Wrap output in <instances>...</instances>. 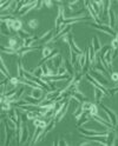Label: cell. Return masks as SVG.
<instances>
[{"label":"cell","instance_id":"1","mask_svg":"<svg viewBox=\"0 0 118 146\" xmlns=\"http://www.w3.org/2000/svg\"><path fill=\"white\" fill-rule=\"evenodd\" d=\"M30 139V130H29V126L21 124L19 126V139H18V144L19 145H25V144H29Z\"/></svg>","mask_w":118,"mask_h":146},{"label":"cell","instance_id":"2","mask_svg":"<svg viewBox=\"0 0 118 146\" xmlns=\"http://www.w3.org/2000/svg\"><path fill=\"white\" fill-rule=\"evenodd\" d=\"M78 132L85 137V135H90V137H106L107 135V131H96V130H90V128H85L83 126H80L78 127Z\"/></svg>","mask_w":118,"mask_h":146},{"label":"cell","instance_id":"3","mask_svg":"<svg viewBox=\"0 0 118 146\" xmlns=\"http://www.w3.org/2000/svg\"><path fill=\"white\" fill-rule=\"evenodd\" d=\"M101 107L104 110L105 114L107 116V120L111 123V125H112V126H116L117 123H118V116L113 112V111H112L110 107H107V106L104 105V104H101Z\"/></svg>","mask_w":118,"mask_h":146},{"label":"cell","instance_id":"4","mask_svg":"<svg viewBox=\"0 0 118 146\" xmlns=\"http://www.w3.org/2000/svg\"><path fill=\"white\" fill-rule=\"evenodd\" d=\"M91 26L93 27V28H96V30H98V31H101V32H103V33H105V34H109V36H112V37H116V31L111 27V26H109V25H98V24H95V22H92V25Z\"/></svg>","mask_w":118,"mask_h":146},{"label":"cell","instance_id":"5","mask_svg":"<svg viewBox=\"0 0 118 146\" xmlns=\"http://www.w3.org/2000/svg\"><path fill=\"white\" fill-rule=\"evenodd\" d=\"M85 77H86V79L89 80V83L91 84L93 87H97V89H99V90H102V91L104 92L105 96H110V92H109V90H107V89L104 86V85H102L101 83H98V81H97L95 78H92V77L90 75V73H86V74H85Z\"/></svg>","mask_w":118,"mask_h":146},{"label":"cell","instance_id":"6","mask_svg":"<svg viewBox=\"0 0 118 146\" xmlns=\"http://www.w3.org/2000/svg\"><path fill=\"white\" fill-rule=\"evenodd\" d=\"M66 15H65V8L64 6H59L58 7V14H57V18H56V21H54V27L58 28L60 25L63 24V21L65 20Z\"/></svg>","mask_w":118,"mask_h":146},{"label":"cell","instance_id":"7","mask_svg":"<svg viewBox=\"0 0 118 146\" xmlns=\"http://www.w3.org/2000/svg\"><path fill=\"white\" fill-rule=\"evenodd\" d=\"M90 75L92 77V78H95L98 83H101L102 85H105L107 84V78H106V75H104V74H101V72H98V71H96V70H90Z\"/></svg>","mask_w":118,"mask_h":146},{"label":"cell","instance_id":"8","mask_svg":"<svg viewBox=\"0 0 118 146\" xmlns=\"http://www.w3.org/2000/svg\"><path fill=\"white\" fill-rule=\"evenodd\" d=\"M84 5H85L86 10H87L89 13H90V17H91L92 20L95 21V24L101 25V20H99V18H98V13L92 8V6H91V4H90V1H84Z\"/></svg>","mask_w":118,"mask_h":146},{"label":"cell","instance_id":"9","mask_svg":"<svg viewBox=\"0 0 118 146\" xmlns=\"http://www.w3.org/2000/svg\"><path fill=\"white\" fill-rule=\"evenodd\" d=\"M87 57H89V61L91 64H96V51L92 45V40L90 41L89 47H87Z\"/></svg>","mask_w":118,"mask_h":146},{"label":"cell","instance_id":"10","mask_svg":"<svg viewBox=\"0 0 118 146\" xmlns=\"http://www.w3.org/2000/svg\"><path fill=\"white\" fill-rule=\"evenodd\" d=\"M107 17H109V26H111L113 30L116 28V21H117V17L113 12V10L110 7L109 8V12H107Z\"/></svg>","mask_w":118,"mask_h":146},{"label":"cell","instance_id":"11","mask_svg":"<svg viewBox=\"0 0 118 146\" xmlns=\"http://www.w3.org/2000/svg\"><path fill=\"white\" fill-rule=\"evenodd\" d=\"M106 143L107 145H115L116 144V139H117V134L116 132L112 130L111 131V128H109L107 130V135H106Z\"/></svg>","mask_w":118,"mask_h":146},{"label":"cell","instance_id":"12","mask_svg":"<svg viewBox=\"0 0 118 146\" xmlns=\"http://www.w3.org/2000/svg\"><path fill=\"white\" fill-rule=\"evenodd\" d=\"M44 89L43 87H39V89H32V91L30 92V96L38 99V100H41L44 98Z\"/></svg>","mask_w":118,"mask_h":146},{"label":"cell","instance_id":"13","mask_svg":"<svg viewBox=\"0 0 118 146\" xmlns=\"http://www.w3.org/2000/svg\"><path fill=\"white\" fill-rule=\"evenodd\" d=\"M71 99H75L76 101L80 102V104H83L84 101H86V97L84 93H81L80 91H77V92H73L71 96Z\"/></svg>","mask_w":118,"mask_h":146},{"label":"cell","instance_id":"14","mask_svg":"<svg viewBox=\"0 0 118 146\" xmlns=\"http://www.w3.org/2000/svg\"><path fill=\"white\" fill-rule=\"evenodd\" d=\"M21 30H23V22H21V20L20 19H14L12 25H11V31L19 33Z\"/></svg>","mask_w":118,"mask_h":146},{"label":"cell","instance_id":"15","mask_svg":"<svg viewBox=\"0 0 118 146\" xmlns=\"http://www.w3.org/2000/svg\"><path fill=\"white\" fill-rule=\"evenodd\" d=\"M69 107H70V100L66 102L65 107H64V108H63V110L60 111V113H59V114H58L56 118H54V119H56V122H57V123L61 122V120L64 119V117H65V116H66V113H67V110H69Z\"/></svg>","mask_w":118,"mask_h":146},{"label":"cell","instance_id":"16","mask_svg":"<svg viewBox=\"0 0 118 146\" xmlns=\"http://www.w3.org/2000/svg\"><path fill=\"white\" fill-rule=\"evenodd\" d=\"M56 124H57V122H56V119L54 118H52L51 119V122H49V124H47V126L44 128V133H45V135L46 134H49L54 127H56Z\"/></svg>","mask_w":118,"mask_h":146},{"label":"cell","instance_id":"17","mask_svg":"<svg viewBox=\"0 0 118 146\" xmlns=\"http://www.w3.org/2000/svg\"><path fill=\"white\" fill-rule=\"evenodd\" d=\"M64 65L66 67V70H67V73L71 75V77H75L76 73H75V67H73V64H72L70 60H65L64 61Z\"/></svg>","mask_w":118,"mask_h":146},{"label":"cell","instance_id":"18","mask_svg":"<svg viewBox=\"0 0 118 146\" xmlns=\"http://www.w3.org/2000/svg\"><path fill=\"white\" fill-rule=\"evenodd\" d=\"M104 96H105V94H104V92H103L102 90L95 87V100H96V102H99V104H101L102 98H103Z\"/></svg>","mask_w":118,"mask_h":146},{"label":"cell","instance_id":"19","mask_svg":"<svg viewBox=\"0 0 118 146\" xmlns=\"http://www.w3.org/2000/svg\"><path fill=\"white\" fill-rule=\"evenodd\" d=\"M0 61H1V74L6 75L7 78H11L10 71H8V68H7V66H6L5 61H4V58H3V57H1V59H0Z\"/></svg>","mask_w":118,"mask_h":146},{"label":"cell","instance_id":"20","mask_svg":"<svg viewBox=\"0 0 118 146\" xmlns=\"http://www.w3.org/2000/svg\"><path fill=\"white\" fill-rule=\"evenodd\" d=\"M92 45H93V48L96 52H98V51H101L102 50V44H101V41H99V39L97 37H93L92 39Z\"/></svg>","mask_w":118,"mask_h":146},{"label":"cell","instance_id":"21","mask_svg":"<svg viewBox=\"0 0 118 146\" xmlns=\"http://www.w3.org/2000/svg\"><path fill=\"white\" fill-rule=\"evenodd\" d=\"M78 57H79L78 53L73 52V51H70V61L73 64V66H75V65L77 64V61H78Z\"/></svg>","mask_w":118,"mask_h":146},{"label":"cell","instance_id":"22","mask_svg":"<svg viewBox=\"0 0 118 146\" xmlns=\"http://www.w3.org/2000/svg\"><path fill=\"white\" fill-rule=\"evenodd\" d=\"M1 52L3 53H7V54H17V51H14L13 48H11L10 46H4V45H1Z\"/></svg>","mask_w":118,"mask_h":146},{"label":"cell","instance_id":"23","mask_svg":"<svg viewBox=\"0 0 118 146\" xmlns=\"http://www.w3.org/2000/svg\"><path fill=\"white\" fill-rule=\"evenodd\" d=\"M38 25H39V22H38L37 19H31L29 22H27V26H30L31 30H37L38 28Z\"/></svg>","mask_w":118,"mask_h":146},{"label":"cell","instance_id":"24","mask_svg":"<svg viewBox=\"0 0 118 146\" xmlns=\"http://www.w3.org/2000/svg\"><path fill=\"white\" fill-rule=\"evenodd\" d=\"M53 145H59V146H67V145H69V143L66 141V139H65V138H63L61 135H59V137H58V140H57L56 143H53Z\"/></svg>","mask_w":118,"mask_h":146},{"label":"cell","instance_id":"25","mask_svg":"<svg viewBox=\"0 0 118 146\" xmlns=\"http://www.w3.org/2000/svg\"><path fill=\"white\" fill-rule=\"evenodd\" d=\"M89 114L91 116V118L98 114V107H97L96 104H92L91 105V107H90V110H89Z\"/></svg>","mask_w":118,"mask_h":146},{"label":"cell","instance_id":"26","mask_svg":"<svg viewBox=\"0 0 118 146\" xmlns=\"http://www.w3.org/2000/svg\"><path fill=\"white\" fill-rule=\"evenodd\" d=\"M84 113H85V112H84V111L81 110V107L79 106V107H77V110H76L75 112H73V117H75V118H76V119L78 120V119H79V118H80L81 116H83Z\"/></svg>","mask_w":118,"mask_h":146},{"label":"cell","instance_id":"27","mask_svg":"<svg viewBox=\"0 0 118 146\" xmlns=\"http://www.w3.org/2000/svg\"><path fill=\"white\" fill-rule=\"evenodd\" d=\"M91 105H92V102H90V101H84L83 104L80 105V107H81V110H83L84 112H89V110H90V107H91Z\"/></svg>","mask_w":118,"mask_h":146},{"label":"cell","instance_id":"28","mask_svg":"<svg viewBox=\"0 0 118 146\" xmlns=\"http://www.w3.org/2000/svg\"><path fill=\"white\" fill-rule=\"evenodd\" d=\"M65 74H67V70H66L65 65H63L57 70V75H65Z\"/></svg>","mask_w":118,"mask_h":146},{"label":"cell","instance_id":"29","mask_svg":"<svg viewBox=\"0 0 118 146\" xmlns=\"http://www.w3.org/2000/svg\"><path fill=\"white\" fill-rule=\"evenodd\" d=\"M18 34H19V37H20L23 40H25V39H27L29 37H31V34H30L29 32H27V31H25V30H21L19 33H18Z\"/></svg>","mask_w":118,"mask_h":146},{"label":"cell","instance_id":"30","mask_svg":"<svg viewBox=\"0 0 118 146\" xmlns=\"http://www.w3.org/2000/svg\"><path fill=\"white\" fill-rule=\"evenodd\" d=\"M33 74L35 77H38V78H41L43 77V70H41V66H38L37 68H34L33 70Z\"/></svg>","mask_w":118,"mask_h":146},{"label":"cell","instance_id":"31","mask_svg":"<svg viewBox=\"0 0 118 146\" xmlns=\"http://www.w3.org/2000/svg\"><path fill=\"white\" fill-rule=\"evenodd\" d=\"M110 75H111V80L112 81L118 83V72H112V73H110Z\"/></svg>","mask_w":118,"mask_h":146},{"label":"cell","instance_id":"32","mask_svg":"<svg viewBox=\"0 0 118 146\" xmlns=\"http://www.w3.org/2000/svg\"><path fill=\"white\" fill-rule=\"evenodd\" d=\"M111 47H112V48H118V41H117L115 38H113L112 41H111Z\"/></svg>","mask_w":118,"mask_h":146},{"label":"cell","instance_id":"33","mask_svg":"<svg viewBox=\"0 0 118 146\" xmlns=\"http://www.w3.org/2000/svg\"><path fill=\"white\" fill-rule=\"evenodd\" d=\"M44 5L46 6L47 8H52V6H53V3H52V1H49V0H46V1H44Z\"/></svg>","mask_w":118,"mask_h":146},{"label":"cell","instance_id":"34","mask_svg":"<svg viewBox=\"0 0 118 146\" xmlns=\"http://www.w3.org/2000/svg\"><path fill=\"white\" fill-rule=\"evenodd\" d=\"M118 57V48H112V59Z\"/></svg>","mask_w":118,"mask_h":146},{"label":"cell","instance_id":"35","mask_svg":"<svg viewBox=\"0 0 118 146\" xmlns=\"http://www.w3.org/2000/svg\"><path fill=\"white\" fill-rule=\"evenodd\" d=\"M43 6H45V5H44V1H38V4H37V8H35V10H41Z\"/></svg>","mask_w":118,"mask_h":146},{"label":"cell","instance_id":"36","mask_svg":"<svg viewBox=\"0 0 118 146\" xmlns=\"http://www.w3.org/2000/svg\"><path fill=\"white\" fill-rule=\"evenodd\" d=\"M115 39H116V40H117V41H118V33H117V34H116V37H115Z\"/></svg>","mask_w":118,"mask_h":146},{"label":"cell","instance_id":"37","mask_svg":"<svg viewBox=\"0 0 118 146\" xmlns=\"http://www.w3.org/2000/svg\"><path fill=\"white\" fill-rule=\"evenodd\" d=\"M117 125H118V123H117Z\"/></svg>","mask_w":118,"mask_h":146}]
</instances>
